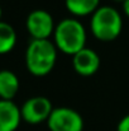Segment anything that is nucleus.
Returning a JSON list of instances; mask_svg holds the SVG:
<instances>
[{"label":"nucleus","mask_w":129,"mask_h":131,"mask_svg":"<svg viewBox=\"0 0 129 131\" xmlns=\"http://www.w3.org/2000/svg\"><path fill=\"white\" fill-rule=\"evenodd\" d=\"M117 131H129V115H125L118 124Z\"/></svg>","instance_id":"12"},{"label":"nucleus","mask_w":129,"mask_h":131,"mask_svg":"<svg viewBox=\"0 0 129 131\" xmlns=\"http://www.w3.org/2000/svg\"><path fill=\"white\" fill-rule=\"evenodd\" d=\"M1 14H3V10H1V6H0V22H1Z\"/></svg>","instance_id":"14"},{"label":"nucleus","mask_w":129,"mask_h":131,"mask_svg":"<svg viewBox=\"0 0 129 131\" xmlns=\"http://www.w3.org/2000/svg\"><path fill=\"white\" fill-rule=\"evenodd\" d=\"M57 61V47L49 40H32L25 51V65L34 77H46Z\"/></svg>","instance_id":"1"},{"label":"nucleus","mask_w":129,"mask_h":131,"mask_svg":"<svg viewBox=\"0 0 129 131\" xmlns=\"http://www.w3.org/2000/svg\"><path fill=\"white\" fill-rule=\"evenodd\" d=\"M20 121V108L13 101L0 99V131H15Z\"/></svg>","instance_id":"8"},{"label":"nucleus","mask_w":129,"mask_h":131,"mask_svg":"<svg viewBox=\"0 0 129 131\" xmlns=\"http://www.w3.org/2000/svg\"><path fill=\"white\" fill-rule=\"evenodd\" d=\"M123 10H124V13L129 17V0H124V1H123Z\"/></svg>","instance_id":"13"},{"label":"nucleus","mask_w":129,"mask_h":131,"mask_svg":"<svg viewBox=\"0 0 129 131\" xmlns=\"http://www.w3.org/2000/svg\"><path fill=\"white\" fill-rule=\"evenodd\" d=\"M92 35L100 41H113L120 33L123 28V19L120 13L113 6H99V9L91 15L90 22Z\"/></svg>","instance_id":"3"},{"label":"nucleus","mask_w":129,"mask_h":131,"mask_svg":"<svg viewBox=\"0 0 129 131\" xmlns=\"http://www.w3.org/2000/svg\"><path fill=\"white\" fill-rule=\"evenodd\" d=\"M52 111H53L52 102L43 95H37L27 99L20 108L22 120H24L31 125H37L43 121H47Z\"/></svg>","instance_id":"5"},{"label":"nucleus","mask_w":129,"mask_h":131,"mask_svg":"<svg viewBox=\"0 0 129 131\" xmlns=\"http://www.w3.org/2000/svg\"><path fill=\"white\" fill-rule=\"evenodd\" d=\"M115 1H122V3H123V1H124V0H115Z\"/></svg>","instance_id":"15"},{"label":"nucleus","mask_w":129,"mask_h":131,"mask_svg":"<svg viewBox=\"0 0 129 131\" xmlns=\"http://www.w3.org/2000/svg\"><path fill=\"white\" fill-rule=\"evenodd\" d=\"M54 45L67 55H75L85 48L86 31L82 23L74 18L62 19L54 28Z\"/></svg>","instance_id":"2"},{"label":"nucleus","mask_w":129,"mask_h":131,"mask_svg":"<svg viewBox=\"0 0 129 131\" xmlns=\"http://www.w3.org/2000/svg\"><path fill=\"white\" fill-rule=\"evenodd\" d=\"M27 29L32 36V40H48L54 33V22L52 15L43 9H36L31 12L25 22Z\"/></svg>","instance_id":"6"},{"label":"nucleus","mask_w":129,"mask_h":131,"mask_svg":"<svg viewBox=\"0 0 129 131\" xmlns=\"http://www.w3.org/2000/svg\"><path fill=\"white\" fill-rule=\"evenodd\" d=\"M72 65L79 75L91 77L100 68V57L96 51L85 47L72 56Z\"/></svg>","instance_id":"7"},{"label":"nucleus","mask_w":129,"mask_h":131,"mask_svg":"<svg viewBox=\"0 0 129 131\" xmlns=\"http://www.w3.org/2000/svg\"><path fill=\"white\" fill-rule=\"evenodd\" d=\"M17 43L15 29L5 22H0V55L10 52Z\"/></svg>","instance_id":"11"},{"label":"nucleus","mask_w":129,"mask_h":131,"mask_svg":"<svg viewBox=\"0 0 129 131\" xmlns=\"http://www.w3.org/2000/svg\"><path fill=\"white\" fill-rule=\"evenodd\" d=\"M19 90V79L10 70H0V99L11 101Z\"/></svg>","instance_id":"9"},{"label":"nucleus","mask_w":129,"mask_h":131,"mask_svg":"<svg viewBox=\"0 0 129 131\" xmlns=\"http://www.w3.org/2000/svg\"><path fill=\"white\" fill-rule=\"evenodd\" d=\"M49 131H82L84 120L82 116L68 107L53 108L49 118L47 120Z\"/></svg>","instance_id":"4"},{"label":"nucleus","mask_w":129,"mask_h":131,"mask_svg":"<svg viewBox=\"0 0 129 131\" xmlns=\"http://www.w3.org/2000/svg\"><path fill=\"white\" fill-rule=\"evenodd\" d=\"M100 0H65V5L70 13L76 17L92 15L99 9Z\"/></svg>","instance_id":"10"}]
</instances>
